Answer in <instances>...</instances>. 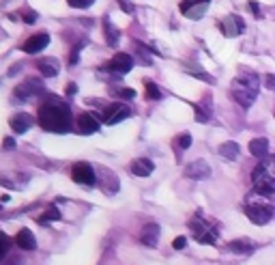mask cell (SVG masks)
<instances>
[{
	"mask_svg": "<svg viewBox=\"0 0 275 265\" xmlns=\"http://www.w3.org/2000/svg\"><path fill=\"white\" fill-rule=\"evenodd\" d=\"M39 125L48 132H56V134H65L71 127V110L65 101L56 99V95H52L48 101L39 106V114H37Z\"/></svg>",
	"mask_w": 275,
	"mask_h": 265,
	"instance_id": "obj_1",
	"label": "cell"
},
{
	"mask_svg": "<svg viewBox=\"0 0 275 265\" xmlns=\"http://www.w3.org/2000/svg\"><path fill=\"white\" fill-rule=\"evenodd\" d=\"M258 76L254 71H243L239 78L232 80V87H230V93H232V99L239 103L241 108H250L254 101H256V95H258Z\"/></svg>",
	"mask_w": 275,
	"mask_h": 265,
	"instance_id": "obj_2",
	"label": "cell"
},
{
	"mask_svg": "<svg viewBox=\"0 0 275 265\" xmlns=\"http://www.w3.org/2000/svg\"><path fill=\"white\" fill-rule=\"evenodd\" d=\"M252 183L258 194H275V155L258 162L252 173Z\"/></svg>",
	"mask_w": 275,
	"mask_h": 265,
	"instance_id": "obj_3",
	"label": "cell"
},
{
	"mask_svg": "<svg viewBox=\"0 0 275 265\" xmlns=\"http://www.w3.org/2000/svg\"><path fill=\"white\" fill-rule=\"evenodd\" d=\"M243 211H245V216L250 218L254 224H258V226L271 222L273 216H275V207L267 198H258V196L247 198Z\"/></svg>",
	"mask_w": 275,
	"mask_h": 265,
	"instance_id": "obj_4",
	"label": "cell"
},
{
	"mask_svg": "<svg viewBox=\"0 0 275 265\" xmlns=\"http://www.w3.org/2000/svg\"><path fill=\"white\" fill-rule=\"evenodd\" d=\"M189 229H192L196 242H200V244H208V246L217 244V229H215V226H213L211 222H206L205 218L194 216L192 220H189Z\"/></svg>",
	"mask_w": 275,
	"mask_h": 265,
	"instance_id": "obj_5",
	"label": "cell"
},
{
	"mask_svg": "<svg viewBox=\"0 0 275 265\" xmlns=\"http://www.w3.org/2000/svg\"><path fill=\"white\" fill-rule=\"evenodd\" d=\"M71 179L80 185H93L95 183V171L93 166L86 164V162H77V164L71 168Z\"/></svg>",
	"mask_w": 275,
	"mask_h": 265,
	"instance_id": "obj_6",
	"label": "cell"
},
{
	"mask_svg": "<svg viewBox=\"0 0 275 265\" xmlns=\"http://www.w3.org/2000/svg\"><path fill=\"white\" fill-rule=\"evenodd\" d=\"M219 28H221V35H224V37H239V35H243V32H245V22L239 15H234V13H232V15L221 19Z\"/></svg>",
	"mask_w": 275,
	"mask_h": 265,
	"instance_id": "obj_7",
	"label": "cell"
},
{
	"mask_svg": "<svg viewBox=\"0 0 275 265\" xmlns=\"http://www.w3.org/2000/svg\"><path fill=\"white\" fill-rule=\"evenodd\" d=\"M211 0H183L181 2V13L189 19H200L202 15H205L206 6Z\"/></svg>",
	"mask_w": 275,
	"mask_h": 265,
	"instance_id": "obj_8",
	"label": "cell"
},
{
	"mask_svg": "<svg viewBox=\"0 0 275 265\" xmlns=\"http://www.w3.org/2000/svg\"><path fill=\"white\" fill-rule=\"evenodd\" d=\"M103 114H106L103 116V123H106V125H116V123L125 121L132 112H129V108L123 106V103H110Z\"/></svg>",
	"mask_w": 275,
	"mask_h": 265,
	"instance_id": "obj_9",
	"label": "cell"
},
{
	"mask_svg": "<svg viewBox=\"0 0 275 265\" xmlns=\"http://www.w3.org/2000/svg\"><path fill=\"white\" fill-rule=\"evenodd\" d=\"M99 127H101V121L95 116V112H82L77 116V129L82 134H95L99 132Z\"/></svg>",
	"mask_w": 275,
	"mask_h": 265,
	"instance_id": "obj_10",
	"label": "cell"
},
{
	"mask_svg": "<svg viewBox=\"0 0 275 265\" xmlns=\"http://www.w3.org/2000/svg\"><path fill=\"white\" fill-rule=\"evenodd\" d=\"M48 45H50V37L45 35V32H39V35L30 37L28 41L22 45V50L26 52V54H39V52H43Z\"/></svg>",
	"mask_w": 275,
	"mask_h": 265,
	"instance_id": "obj_11",
	"label": "cell"
},
{
	"mask_svg": "<svg viewBox=\"0 0 275 265\" xmlns=\"http://www.w3.org/2000/svg\"><path fill=\"white\" fill-rule=\"evenodd\" d=\"M108 69L116 71V74H129V71L134 69V58L125 54V52H121V54H116L112 61L108 63Z\"/></svg>",
	"mask_w": 275,
	"mask_h": 265,
	"instance_id": "obj_12",
	"label": "cell"
},
{
	"mask_svg": "<svg viewBox=\"0 0 275 265\" xmlns=\"http://www.w3.org/2000/svg\"><path fill=\"white\" fill-rule=\"evenodd\" d=\"M211 175V166L205 160H196L185 168V177L189 179H206Z\"/></svg>",
	"mask_w": 275,
	"mask_h": 265,
	"instance_id": "obj_13",
	"label": "cell"
},
{
	"mask_svg": "<svg viewBox=\"0 0 275 265\" xmlns=\"http://www.w3.org/2000/svg\"><path fill=\"white\" fill-rule=\"evenodd\" d=\"M35 123V119H32L30 114H26V112H17V114H13L11 119H9V125L13 132H17V134H24V132H28V127Z\"/></svg>",
	"mask_w": 275,
	"mask_h": 265,
	"instance_id": "obj_14",
	"label": "cell"
},
{
	"mask_svg": "<svg viewBox=\"0 0 275 265\" xmlns=\"http://www.w3.org/2000/svg\"><path fill=\"white\" fill-rule=\"evenodd\" d=\"M35 90H43V87H41L39 82H35V78H28V80H26L22 87L15 88V99H19V101H28Z\"/></svg>",
	"mask_w": 275,
	"mask_h": 265,
	"instance_id": "obj_15",
	"label": "cell"
},
{
	"mask_svg": "<svg viewBox=\"0 0 275 265\" xmlns=\"http://www.w3.org/2000/svg\"><path fill=\"white\" fill-rule=\"evenodd\" d=\"M157 239H159V224H155V222L144 224V229L140 231V242L153 248V246H157Z\"/></svg>",
	"mask_w": 275,
	"mask_h": 265,
	"instance_id": "obj_16",
	"label": "cell"
},
{
	"mask_svg": "<svg viewBox=\"0 0 275 265\" xmlns=\"http://www.w3.org/2000/svg\"><path fill=\"white\" fill-rule=\"evenodd\" d=\"M153 171H155V164L148 158H138L132 162V173L136 177H148Z\"/></svg>",
	"mask_w": 275,
	"mask_h": 265,
	"instance_id": "obj_17",
	"label": "cell"
},
{
	"mask_svg": "<svg viewBox=\"0 0 275 265\" xmlns=\"http://www.w3.org/2000/svg\"><path fill=\"white\" fill-rule=\"evenodd\" d=\"M15 244H17V248H22V250H35V235H32V231L30 229H22V231H17V235H15Z\"/></svg>",
	"mask_w": 275,
	"mask_h": 265,
	"instance_id": "obj_18",
	"label": "cell"
},
{
	"mask_svg": "<svg viewBox=\"0 0 275 265\" xmlns=\"http://www.w3.org/2000/svg\"><path fill=\"white\" fill-rule=\"evenodd\" d=\"M250 153L254 155V158H258V160H263V158H267L269 155V140L267 138H254V140H250Z\"/></svg>",
	"mask_w": 275,
	"mask_h": 265,
	"instance_id": "obj_19",
	"label": "cell"
},
{
	"mask_svg": "<svg viewBox=\"0 0 275 265\" xmlns=\"http://www.w3.org/2000/svg\"><path fill=\"white\" fill-rule=\"evenodd\" d=\"M254 248H256V246L252 244V239H234V242L228 244V250L237 252V255H250Z\"/></svg>",
	"mask_w": 275,
	"mask_h": 265,
	"instance_id": "obj_20",
	"label": "cell"
},
{
	"mask_svg": "<svg viewBox=\"0 0 275 265\" xmlns=\"http://www.w3.org/2000/svg\"><path fill=\"white\" fill-rule=\"evenodd\" d=\"M37 69L41 71L45 78H52V76L58 74V61L56 58H43V61L37 63Z\"/></svg>",
	"mask_w": 275,
	"mask_h": 265,
	"instance_id": "obj_21",
	"label": "cell"
},
{
	"mask_svg": "<svg viewBox=\"0 0 275 265\" xmlns=\"http://www.w3.org/2000/svg\"><path fill=\"white\" fill-rule=\"evenodd\" d=\"M219 155L226 160H237L239 158V145L237 142H224L219 147Z\"/></svg>",
	"mask_w": 275,
	"mask_h": 265,
	"instance_id": "obj_22",
	"label": "cell"
},
{
	"mask_svg": "<svg viewBox=\"0 0 275 265\" xmlns=\"http://www.w3.org/2000/svg\"><path fill=\"white\" fill-rule=\"evenodd\" d=\"M144 90H146V99H150V101H157V99H161V90L155 87L150 80H146L144 82Z\"/></svg>",
	"mask_w": 275,
	"mask_h": 265,
	"instance_id": "obj_23",
	"label": "cell"
},
{
	"mask_svg": "<svg viewBox=\"0 0 275 265\" xmlns=\"http://www.w3.org/2000/svg\"><path fill=\"white\" fill-rule=\"evenodd\" d=\"M56 220H61V211H58L56 207H50V209L45 211L41 218H39V222H41V224H48V222H56Z\"/></svg>",
	"mask_w": 275,
	"mask_h": 265,
	"instance_id": "obj_24",
	"label": "cell"
},
{
	"mask_svg": "<svg viewBox=\"0 0 275 265\" xmlns=\"http://www.w3.org/2000/svg\"><path fill=\"white\" fill-rule=\"evenodd\" d=\"M103 30H106L108 43H110V45H116V41H119V30L114 28V26H112V22H110L108 17H106V28H103Z\"/></svg>",
	"mask_w": 275,
	"mask_h": 265,
	"instance_id": "obj_25",
	"label": "cell"
},
{
	"mask_svg": "<svg viewBox=\"0 0 275 265\" xmlns=\"http://www.w3.org/2000/svg\"><path fill=\"white\" fill-rule=\"evenodd\" d=\"M174 142H176V147H179V151H185V149H189V145H192V136H189V134H181Z\"/></svg>",
	"mask_w": 275,
	"mask_h": 265,
	"instance_id": "obj_26",
	"label": "cell"
},
{
	"mask_svg": "<svg viewBox=\"0 0 275 265\" xmlns=\"http://www.w3.org/2000/svg\"><path fill=\"white\" fill-rule=\"evenodd\" d=\"M9 246H11L9 237H6L4 233H0V261H2V257L6 255V250H9Z\"/></svg>",
	"mask_w": 275,
	"mask_h": 265,
	"instance_id": "obj_27",
	"label": "cell"
},
{
	"mask_svg": "<svg viewBox=\"0 0 275 265\" xmlns=\"http://www.w3.org/2000/svg\"><path fill=\"white\" fill-rule=\"evenodd\" d=\"M67 2L71 6H75V9H86V6H90L95 0H67Z\"/></svg>",
	"mask_w": 275,
	"mask_h": 265,
	"instance_id": "obj_28",
	"label": "cell"
},
{
	"mask_svg": "<svg viewBox=\"0 0 275 265\" xmlns=\"http://www.w3.org/2000/svg\"><path fill=\"white\" fill-rule=\"evenodd\" d=\"M263 82H265V87L269 88V90H275V74H267L263 78Z\"/></svg>",
	"mask_w": 275,
	"mask_h": 265,
	"instance_id": "obj_29",
	"label": "cell"
},
{
	"mask_svg": "<svg viewBox=\"0 0 275 265\" xmlns=\"http://www.w3.org/2000/svg\"><path fill=\"white\" fill-rule=\"evenodd\" d=\"M82 45H84V43H77L75 48H73V52H71V56H69V65H75V63H77V56H80Z\"/></svg>",
	"mask_w": 275,
	"mask_h": 265,
	"instance_id": "obj_30",
	"label": "cell"
},
{
	"mask_svg": "<svg viewBox=\"0 0 275 265\" xmlns=\"http://www.w3.org/2000/svg\"><path fill=\"white\" fill-rule=\"evenodd\" d=\"M119 95L125 97V99H134V97H136V90H134V88H121Z\"/></svg>",
	"mask_w": 275,
	"mask_h": 265,
	"instance_id": "obj_31",
	"label": "cell"
},
{
	"mask_svg": "<svg viewBox=\"0 0 275 265\" xmlns=\"http://www.w3.org/2000/svg\"><path fill=\"white\" fill-rule=\"evenodd\" d=\"M185 244H187V239H185V237H176L174 242H172V246H174L176 250H183V248H185Z\"/></svg>",
	"mask_w": 275,
	"mask_h": 265,
	"instance_id": "obj_32",
	"label": "cell"
},
{
	"mask_svg": "<svg viewBox=\"0 0 275 265\" xmlns=\"http://www.w3.org/2000/svg\"><path fill=\"white\" fill-rule=\"evenodd\" d=\"M247 9H252V13H254V15H256V17H260V6H258V2H254V0H252V2H247Z\"/></svg>",
	"mask_w": 275,
	"mask_h": 265,
	"instance_id": "obj_33",
	"label": "cell"
},
{
	"mask_svg": "<svg viewBox=\"0 0 275 265\" xmlns=\"http://www.w3.org/2000/svg\"><path fill=\"white\" fill-rule=\"evenodd\" d=\"M75 90H77V87H75L73 82H71V84H67V88H65V93H67V97H69V95H75Z\"/></svg>",
	"mask_w": 275,
	"mask_h": 265,
	"instance_id": "obj_34",
	"label": "cell"
},
{
	"mask_svg": "<svg viewBox=\"0 0 275 265\" xmlns=\"http://www.w3.org/2000/svg\"><path fill=\"white\" fill-rule=\"evenodd\" d=\"M24 19H26L28 24H32V22L37 19V15H32V13H24Z\"/></svg>",
	"mask_w": 275,
	"mask_h": 265,
	"instance_id": "obj_35",
	"label": "cell"
},
{
	"mask_svg": "<svg viewBox=\"0 0 275 265\" xmlns=\"http://www.w3.org/2000/svg\"><path fill=\"white\" fill-rule=\"evenodd\" d=\"M13 145H15V142H13V138H4V142H2V147H4V149H11Z\"/></svg>",
	"mask_w": 275,
	"mask_h": 265,
	"instance_id": "obj_36",
	"label": "cell"
}]
</instances>
